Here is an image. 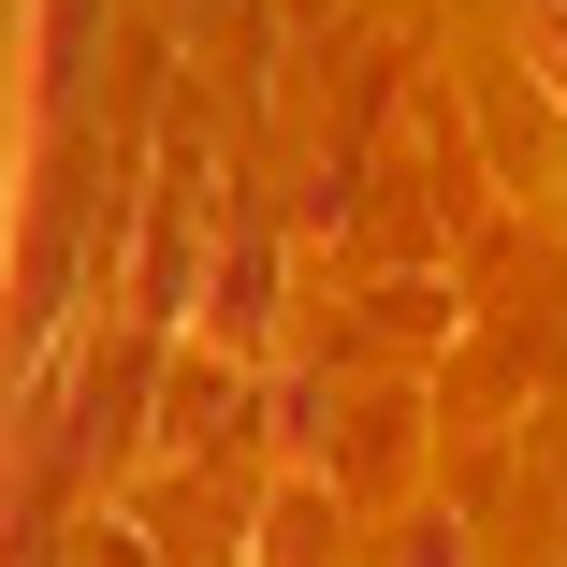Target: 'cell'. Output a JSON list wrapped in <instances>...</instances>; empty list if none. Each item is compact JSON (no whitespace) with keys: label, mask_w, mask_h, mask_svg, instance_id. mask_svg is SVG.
I'll return each instance as SVG.
<instances>
[{"label":"cell","mask_w":567,"mask_h":567,"mask_svg":"<svg viewBox=\"0 0 567 567\" xmlns=\"http://www.w3.org/2000/svg\"><path fill=\"white\" fill-rule=\"evenodd\" d=\"M408 567H466V553H436V524H422V553H408Z\"/></svg>","instance_id":"2"},{"label":"cell","mask_w":567,"mask_h":567,"mask_svg":"<svg viewBox=\"0 0 567 567\" xmlns=\"http://www.w3.org/2000/svg\"><path fill=\"white\" fill-rule=\"evenodd\" d=\"M320 538H334V495H320V481H291V495L262 509V567H334Z\"/></svg>","instance_id":"1"}]
</instances>
